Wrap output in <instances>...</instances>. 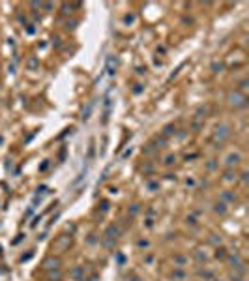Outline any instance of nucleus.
Listing matches in <instances>:
<instances>
[{
  "label": "nucleus",
  "instance_id": "1",
  "mask_svg": "<svg viewBox=\"0 0 249 281\" xmlns=\"http://www.w3.org/2000/svg\"><path fill=\"white\" fill-rule=\"evenodd\" d=\"M227 101L231 103V105H234V107H245V101H247V98H245L244 94H240L238 90H236V92H231L229 96H227Z\"/></svg>",
  "mask_w": 249,
  "mask_h": 281
},
{
  "label": "nucleus",
  "instance_id": "2",
  "mask_svg": "<svg viewBox=\"0 0 249 281\" xmlns=\"http://www.w3.org/2000/svg\"><path fill=\"white\" fill-rule=\"evenodd\" d=\"M229 135H231V128H229L227 124H219V126L213 128V137L219 139V144H221V141H223V139H227Z\"/></svg>",
  "mask_w": 249,
  "mask_h": 281
},
{
  "label": "nucleus",
  "instance_id": "3",
  "mask_svg": "<svg viewBox=\"0 0 249 281\" xmlns=\"http://www.w3.org/2000/svg\"><path fill=\"white\" fill-rule=\"evenodd\" d=\"M242 161V154L240 152H231L229 156L225 157V167H229V169H232V167H238Z\"/></svg>",
  "mask_w": 249,
  "mask_h": 281
},
{
  "label": "nucleus",
  "instance_id": "4",
  "mask_svg": "<svg viewBox=\"0 0 249 281\" xmlns=\"http://www.w3.org/2000/svg\"><path fill=\"white\" fill-rule=\"evenodd\" d=\"M107 73H109V75H114V73H116V58L109 56V60H107Z\"/></svg>",
  "mask_w": 249,
  "mask_h": 281
},
{
  "label": "nucleus",
  "instance_id": "5",
  "mask_svg": "<svg viewBox=\"0 0 249 281\" xmlns=\"http://www.w3.org/2000/svg\"><path fill=\"white\" fill-rule=\"evenodd\" d=\"M58 261L56 259H49V261H45V268H58Z\"/></svg>",
  "mask_w": 249,
  "mask_h": 281
},
{
  "label": "nucleus",
  "instance_id": "6",
  "mask_svg": "<svg viewBox=\"0 0 249 281\" xmlns=\"http://www.w3.org/2000/svg\"><path fill=\"white\" fill-rule=\"evenodd\" d=\"M133 22H135V15L133 13H127L124 17V24H133Z\"/></svg>",
  "mask_w": 249,
  "mask_h": 281
},
{
  "label": "nucleus",
  "instance_id": "7",
  "mask_svg": "<svg viewBox=\"0 0 249 281\" xmlns=\"http://www.w3.org/2000/svg\"><path fill=\"white\" fill-rule=\"evenodd\" d=\"M174 161H176V156H172V154H171V156H167V157H165V165H167V167H171L172 163H174Z\"/></svg>",
  "mask_w": 249,
  "mask_h": 281
},
{
  "label": "nucleus",
  "instance_id": "8",
  "mask_svg": "<svg viewBox=\"0 0 249 281\" xmlns=\"http://www.w3.org/2000/svg\"><path fill=\"white\" fill-rule=\"evenodd\" d=\"M232 180H236V173H232V171H229V173L225 174V182H232Z\"/></svg>",
  "mask_w": 249,
  "mask_h": 281
},
{
  "label": "nucleus",
  "instance_id": "9",
  "mask_svg": "<svg viewBox=\"0 0 249 281\" xmlns=\"http://www.w3.org/2000/svg\"><path fill=\"white\" fill-rule=\"evenodd\" d=\"M215 212H217V214H225L227 212L225 204H223V202H217V204H215Z\"/></svg>",
  "mask_w": 249,
  "mask_h": 281
},
{
  "label": "nucleus",
  "instance_id": "10",
  "mask_svg": "<svg viewBox=\"0 0 249 281\" xmlns=\"http://www.w3.org/2000/svg\"><path fill=\"white\" fill-rule=\"evenodd\" d=\"M137 245H139L140 249H142V247H148L150 242H148V240H139V242H137Z\"/></svg>",
  "mask_w": 249,
  "mask_h": 281
},
{
  "label": "nucleus",
  "instance_id": "11",
  "mask_svg": "<svg viewBox=\"0 0 249 281\" xmlns=\"http://www.w3.org/2000/svg\"><path fill=\"white\" fill-rule=\"evenodd\" d=\"M172 130H174V126H167V128H165V131H163V133H165V135H172V133H174V131H172Z\"/></svg>",
  "mask_w": 249,
  "mask_h": 281
},
{
  "label": "nucleus",
  "instance_id": "12",
  "mask_svg": "<svg viewBox=\"0 0 249 281\" xmlns=\"http://www.w3.org/2000/svg\"><path fill=\"white\" fill-rule=\"evenodd\" d=\"M215 251H217V253H215V257H217V259H219V257H225V249H219V247H217Z\"/></svg>",
  "mask_w": 249,
  "mask_h": 281
},
{
  "label": "nucleus",
  "instance_id": "13",
  "mask_svg": "<svg viewBox=\"0 0 249 281\" xmlns=\"http://www.w3.org/2000/svg\"><path fill=\"white\" fill-rule=\"evenodd\" d=\"M36 66H38V60L36 58H32L30 62H28V67H36Z\"/></svg>",
  "mask_w": 249,
  "mask_h": 281
},
{
  "label": "nucleus",
  "instance_id": "14",
  "mask_svg": "<svg viewBox=\"0 0 249 281\" xmlns=\"http://www.w3.org/2000/svg\"><path fill=\"white\" fill-rule=\"evenodd\" d=\"M176 262L180 264V266H184V264H186V259H184V257H176Z\"/></svg>",
  "mask_w": 249,
  "mask_h": 281
},
{
  "label": "nucleus",
  "instance_id": "15",
  "mask_svg": "<svg viewBox=\"0 0 249 281\" xmlns=\"http://www.w3.org/2000/svg\"><path fill=\"white\" fill-rule=\"evenodd\" d=\"M172 277H178V279H182V277H184V274H182V272H174V274H172Z\"/></svg>",
  "mask_w": 249,
  "mask_h": 281
},
{
  "label": "nucleus",
  "instance_id": "16",
  "mask_svg": "<svg viewBox=\"0 0 249 281\" xmlns=\"http://www.w3.org/2000/svg\"><path fill=\"white\" fill-rule=\"evenodd\" d=\"M144 71H146L144 67H137V73H139V75H142V73H144Z\"/></svg>",
  "mask_w": 249,
  "mask_h": 281
}]
</instances>
